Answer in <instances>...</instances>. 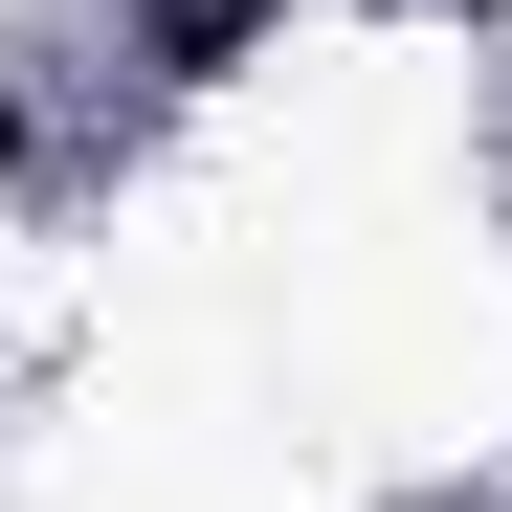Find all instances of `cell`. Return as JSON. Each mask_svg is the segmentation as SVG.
I'll return each mask as SVG.
<instances>
[{"label":"cell","mask_w":512,"mask_h":512,"mask_svg":"<svg viewBox=\"0 0 512 512\" xmlns=\"http://www.w3.org/2000/svg\"><path fill=\"white\" fill-rule=\"evenodd\" d=\"M245 45V0H156V67H223Z\"/></svg>","instance_id":"6da1fadb"}]
</instances>
